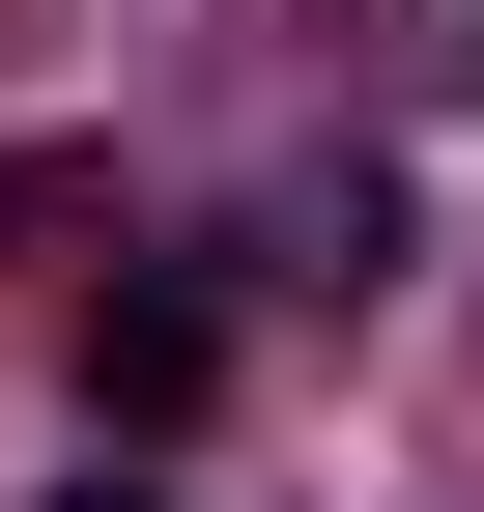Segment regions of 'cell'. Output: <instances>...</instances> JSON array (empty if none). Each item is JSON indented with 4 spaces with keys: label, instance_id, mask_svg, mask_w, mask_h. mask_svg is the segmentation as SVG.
<instances>
[{
    "label": "cell",
    "instance_id": "obj_1",
    "mask_svg": "<svg viewBox=\"0 0 484 512\" xmlns=\"http://www.w3.org/2000/svg\"><path fill=\"white\" fill-rule=\"evenodd\" d=\"M57 512H143V484H57Z\"/></svg>",
    "mask_w": 484,
    "mask_h": 512
}]
</instances>
